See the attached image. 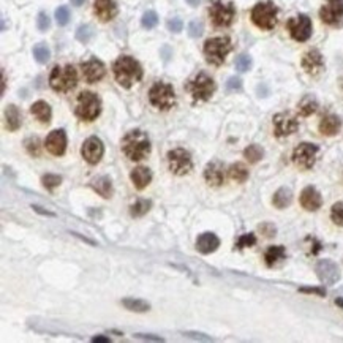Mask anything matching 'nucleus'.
Returning a JSON list of instances; mask_svg holds the SVG:
<instances>
[{
  "instance_id": "nucleus-1",
  "label": "nucleus",
  "mask_w": 343,
  "mask_h": 343,
  "mask_svg": "<svg viewBox=\"0 0 343 343\" xmlns=\"http://www.w3.org/2000/svg\"><path fill=\"white\" fill-rule=\"evenodd\" d=\"M112 72L116 81L125 89H130L135 82L141 81V78H143V68H141L139 62L130 55H122L117 59L112 65Z\"/></svg>"
},
{
  "instance_id": "nucleus-2",
  "label": "nucleus",
  "mask_w": 343,
  "mask_h": 343,
  "mask_svg": "<svg viewBox=\"0 0 343 343\" xmlns=\"http://www.w3.org/2000/svg\"><path fill=\"white\" fill-rule=\"evenodd\" d=\"M122 150L125 155L133 161L146 158L150 152L149 136L144 132H141V130H132V132H128L122 139Z\"/></svg>"
},
{
  "instance_id": "nucleus-3",
  "label": "nucleus",
  "mask_w": 343,
  "mask_h": 343,
  "mask_svg": "<svg viewBox=\"0 0 343 343\" xmlns=\"http://www.w3.org/2000/svg\"><path fill=\"white\" fill-rule=\"evenodd\" d=\"M78 84V72L73 65L55 67L49 76V86L55 92H70Z\"/></svg>"
},
{
  "instance_id": "nucleus-4",
  "label": "nucleus",
  "mask_w": 343,
  "mask_h": 343,
  "mask_svg": "<svg viewBox=\"0 0 343 343\" xmlns=\"http://www.w3.org/2000/svg\"><path fill=\"white\" fill-rule=\"evenodd\" d=\"M233 49V43L228 37H215L209 38L204 43V55L206 61L212 65H221L224 62V59Z\"/></svg>"
},
{
  "instance_id": "nucleus-5",
  "label": "nucleus",
  "mask_w": 343,
  "mask_h": 343,
  "mask_svg": "<svg viewBox=\"0 0 343 343\" xmlns=\"http://www.w3.org/2000/svg\"><path fill=\"white\" fill-rule=\"evenodd\" d=\"M100 111H101V103H100V98L95 95V93L89 92V90H84V92L79 93L75 112L81 121L90 122L93 119H97Z\"/></svg>"
},
{
  "instance_id": "nucleus-6",
  "label": "nucleus",
  "mask_w": 343,
  "mask_h": 343,
  "mask_svg": "<svg viewBox=\"0 0 343 343\" xmlns=\"http://www.w3.org/2000/svg\"><path fill=\"white\" fill-rule=\"evenodd\" d=\"M187 90L192 93L195 101H206L215 92V82L207 73H198L193 79L187 82Z\"/></svg>"
},
{
  "instance_id": "nucleus-7",
  "label": "nucleus",
  "mask_w": 343,
  "mask_h": 343,
  "mask_svg": "<svg viewBox=\"0 0 343 343\" xmlns=\"http://www.w3.org/2000/svg\"><path fill=\"white\" fill-rule=\"evenodd\" d=\"M278 10L272 2H259L252 10L253 24L263 30H272L277 24Z\"/></svg>"
},
{
  "instance_id": "nucleus-8",
  "label": "nucleus",
  "mask_w": 343,
  "mask_h": 343,
  "mask_svg": "<svg viewBox=\"0 0 343 343\" xmlns=\"http://www.w3.org/2000/svg\"><path fill=\"white\" fill-rule=\"evenodd\" d=\"M149 101L152 103V106L163 111L173 108L176 103V93L173 86L166 84V82H155L149 90Z\"/></svg>"
},
{
  "instance_id": "nucleus-9",
  "label": "nucleus",
  "mask_w": 343,
  "mask_h": 343,
  "mask_svg": "<svg viewBox=\"0 0 343 343\" xmlns=\"http://www.w3.org/2000/svg\"><path fill=\"white\" fill-rule=\"evenodd\" d=\"M236 15V8L231 2H223V0H212L209 7V16L212 24L217 27H228Z\"/></svg>"
},
{
  "instance_id": "nucleus-10",
  "label": "nucleus",
  "mask_w": 343,
  "mask_h": 343,
  "mask_svg": "<svg viewBox=\"0 0 343 343\" xmlns=\"http://www.w3.org/2000/svg\"><path fill=\"white\" fill-rule=\"evenodd\" d=\"M169 171L176 176H185L193 169V160L190 152L185 149H174L168 152Z\"/></svg>"
},
{
  "instance_id": "nucleus-11",
  "label": "nucleus",
  "mask_w": 343,
  "mask_h": 343,
  "mask_svg": "<svg viewBox=\"0 0 343 343\" xmlns=\"http://www.w3.org/2000/svg\"><path fill=\"white\" fill-rule=\"evenodd\" d=\"M319 147L312 143H301L293 152V161L301 169H312L316 161Z\"/></svg>"
},
{
  "instance_id": "nucleus-12",
  "label": "nucleus",
  "mask_w": 343,
  "mask_h": 343,
  "mask_svg": "<svg viewBox=\"0 0 343 343\" xmlns=\"http://www.w3.org/2000/svg\"><path fill=\"white\" fill-rule=\"evenodd\" d=\"M287 27L291 33V37L296 41H307L312 35V21L309 16L299 15L296 18H291L287 22Z\"/></svg>"
},
{
  "instance_id": "nucleus-13",
  "label": "nucleus",
  "mask_w": 343,
  "mask_h": 343,
  "mask_svg": "<svg viewBox=\"0 0 343 343\" xmlns=\"http://www.w3.org/2000/svg\"><path fill=\"white\" fill-rule=\"evenodd\" d=\"M272 124H274V135L277 138L290 136V135L298 132V128H299L298 119H296L294 116H291L290 112L275 114L274 119H272Z\"/></svg>"
},
{
  "instance_id": "nucleus-14",
  "label": "nucleus",
  "mask_w": 343,
  "mask_h": 343,
  "mask_svg": "<svg viewBox=\"0 0 343 343\" xmlns=\"http://www.w3.org/2000/svg\"><path fill=\"white\" fill-rule=\"evenodd\" d=\"M315 270L318 278L321 280V283H324V285H335L340 280V270L337 264L334 261H330V259H319L315 266Z\"/></svg>"
},
{
  "instance_id": "nucleus-15",
  "label": "nucleus",
  "mask_w": 343,
  "mask_h": 343,
  "mask_svg": "<svg viewBox=\"0 0 343 343\" xmlns=\"http://www.w3.org/2000/svg\"><path fill=\"white\" fill-rule=\"evenodd\" d=\"M104 153V146L101 139L97 136H90L84 141V144L81 147V155L90 164H97Z\"/></svg>"
},
{
  "instance_id": "nucleus-16",
  "label": "nucleus",
  "mask_w": 343,
  "mask_h": 343,
  "mask_svg": "<svg viewBox=\"0 0 343 343\" xmlns=\"http://www.w3.org/2000/svg\"><path fill=\"white\" fill-rule=\"evenodd\" d=\"M319 18L324 24H337L343 18V0H326V4L319 11Z\"/></svg>"
},
{
  "instance_id": "nucleus-17",
  "label": "nucleus",
  "mask_w": 343,
  "mask_h": 343,
  "mask_svg": "<svg viewBox=\"0 0 343 343\" xmlns=\"http://www.w3.org/2000/svg\"><path fill=\"white\" fill-rule=\"evenodd\" d=\"M302 68L305 70V73H309L312 76H316L323 72L324 68V59L318 49H310L307 51L302 57Z\"/></svg>"
},
{
  "instance_id": "nucleus-18",
  "label": "nucleus",
  "mask_w": 343,
  "mask_h": 343,
  "mask_svg": "<svg viewBox=\"0 0 343 343\" xmlns=\"http://www.w3.org/2000/svg\"><path fill=\"white\" fill-rule=\"evenodd\" d=\"M44 146L52 155H55V157L64 155L65 149H67V135L64 130H54V132H51L48 135V138H46Z\"/></svg>"
},
{
  "instance_id": "nucleus-19",
  "label": "nucleus",
  "mask_w": 343,
  "mask_h": 343,
  "mask_svg": "<svg viewBox=\"0 0 343 343\" xmlns=\"http://www.w3.org/2000/svg\"><path fill=\"white\" fill-rule=\"evenodd\" d=\"M81 68H82V75H84L86 81L90 82V84L100 81L104 76V73H106L104 64L101 61H98V59H95V57H92L90 61L82 64Z\"/></svg>"
},
{
  "instance_id": "nucleus-20",
  "label": "nucleus",
  "mask_w": 343,
  "mask_h": 343,
  "mask_svg": "<svg viewBox=\"0 0 343 343\" xmlns=\"http://www.w3.org/2000/svg\"><path fill=\"white\" fill-rule=\"evenodd\" d=\"M301 206L309 210V212H313V210H318L319 207H321L323 204V198H321V193H319L315 187H305L304 190L301 192Z\"/></svg>"
},
{
  "instance_id": "nucleus-21",
  "label": "nucleus",
  "mask_w": 343,
  "mask_h": 343,
  "mask_svg": "<svg viewBox=\"0 0 343 343\" xmlns=\"http://www.w3.org/2000/svg\"><path fill=\"white\" fill-rule=\"evenodd\" d=\"M204 179L212 187H220L224 182V166L221 161H210L204 169Z\"/></svg>"
},
{
  "instance_id": "nucleus-22",
  "label": "nucleus",
  "mask_w": 343,
  "mask_h": 343,
  "mask_svg": "<svg viewBox=\"0 0 343 343\" xmlns=\"http://www.w3.org/2000/svg\"><path fill=\"white\" fill-rule=\"evenodd\" d=\"M93 11L100 21L108 22L117 16V5L114 0H95L93 2Z\"/></svg>"
},
{
  "instance_id": "nucleus-23",
  "label": "nucleus",
  "mask_w": 343,
  "mask_h": 343,
  "mask_svg": "<svg viewBox=\"0 0 343 343\" xmlns=\"http://www.w3.org/2000/svg\"><path fill=\"white\" fill-rule=\"evenodd\" d=\"M218 247H220V239L214 233H203L199 234V238L196 239V250L203 255L214 253Z\"/></svg>"
},
{
  "instance_id": "nucleus-24",
  "label": "nucleus",
  "mask_w": 343,
  "mask_h": 343,
  "mask_svg": "<svg viewBox=\"0 0 343 343\" xmlns=\"http://www.w3.org/2000/svg\"><path fill=\"white\" fill-rule=\"evenodd\" d=\"M340 128H341V121L335 114H326L321 119V122H319V132H321L324 136L337 135Z\"/></svg>"
},
{
  "instance_id": "nucleus-25",
  "label": "nucleus",
  "mask_w": 343,
  "mask_h": 343,
  "mask_svg": "<svg viewBox=\"0 0 343 343\" xmlns=\"http://www.w3.org/2000/svg\"><path fill=\"white\" fill-rule=\"evenodd\" d=\"M130 177H132V182L135 184V187L138 188V190H143V188H146L150 181H152V173L149 168H144V166H138L132 171V174H130Z\"/></svg>"
},
{
  "instance_id": "nucleus-26",
  "label": "nucleus",
  "mask_w": 343,
  "mask_h": 343,
  "mask_svg": "<svg viewBox=\"0 0 343 343\" xmlns=\"http://www.w3.org/2000/svg\"><path fill=\"white\" fill-rule=\"evenodd\" d=\"M30 112L37 117V119L41 122V124H49L51 122V117H52V111H51V106L40 100V101H35L32 106H30Z\"/></svg>"
},
{
  "instance_id": "nucleus-27",
  "label": "nucleus",
  "mask_w": 343,
  "mask_h": 343,
  "mask_svg": "<svg viewBox=\"0 0 343 343\" xmlns=\"http://www.w3.org/2000/svg\"><path fill=\"white\" fill-rule=\"evenodd\" d=\"M285 256H287V252H285V247H283V245H272V247L267 248L266 253H264L266 264L269 267L275 266L278 261L285 259Z\"/></svg>"
},
{
  "instance_id": "nucleus-28",
  "label": "nucleus",
  "mask_w": 343,
  "mask_h": 343,
  "mask_svg": "<svg viewBox=\"0 0 343 343\" xmlns=\"http://www.w3.org/2000/svg\"><path fill=\"white\" fill-rule=\"evenodd\" d=\"M90 185H92V188L100 196H103V198H111V195H112V184H111V179H109L108 176L97 177V179L93 181Z\"/></svg>"
},
{
  "instance_id": "nucleus-29",
  "label": "nucleus",
  "mask_w": 343,
  "mask_h": 343,
  "mask_svg": "<svg viewBox=\"0 0 343 343\" xmlns=\"http://www.w3.org/2000/svg\"><path fill=\"white\" fill-rule=\"evenodd\" d=\"M5 121H7V128L10 130V132H16V130H19V127H21V114H19V109L16 108L15 104L7 106Z\"/></svg>"
},
{
  "instance_id": "nucleus-30",
  "label": "nucleus",
  "mask_w": 343,
  "mask_h": 343,
  "mask_svg": "<svg viewBox=\"0 0 343 343\" xmlns=\"http://www.w3.org/2000/svg\"><path fill=\"white\" fill-rule=\"evenodd\" d=\"M291 199H293V193H291L290 188L281 187L275 192L274 198H272V203H274V206L277 209H285L291 204Z\"/></svg>"
},
{
  "instance_id": "nucleus-31",
  "label": "nucleus",
  "mask_w": 343,
  "mask_h": 343,
  "mask_svg": "<svg viewBox=\"0 0 343 343\" xmlns=\"http://www.w3.org/2000/svg\"><path fill=\"white\" fill-rule=\"evenodd\" d=\"M316 109H318V101H316V98L313 95H305L298 104V112L302 117L312 116L313 112H316Z\"/></svg>"
},
{
  "instance_id": "nucleus-32",
  "label": "nucleus",
  "mask_w": 343,
  "mask_h": 343,
  "mask_svg": "<svg viewBox=\"0 0 343 343\" xmlns=\"http://www.w3.org/2000/svg\"><path fill=\"white\" fill-rule=\"evenodd\" d=\"M228 174H230V177L233 181L239 182V184H242V182H245L248 179V169H247L245 164H242V163L231 164L230 169H228Z\"/></svg>"
},
{
  "instance_id": "nucleus-33",
  "label": "nucleus",
  "mask_w": 343,
  "mask_h": 343,
  "mask_svg": "<svg viewBox=\"0 0 343 343\" xmlns=\"http://www.w3.org/2000/svg\"><path fill=\"white\" fill-rule=\"evenodd\" d=\"M122 305L125 307L127 310L130 312H138V313H143V312H147L150 309V305L143 301V299H135V298H127L122 301Z\"/></svg>"
},
{
  "instance_id": "nucleus-34",
  "label": "nucleus",
  "mask_w": 343,
  "mask_h": 343,
  "mask_svg": "<svg viewBox=\"0 0 343 343\" xmlns=\"http://www.w3.org/2000/svg\"><path fill=\"white\" fill-rule=\"evenodd\" d=\"M33 57L38 64H46L51 59V51L44 43H38L33 46Z\"/></svg>"
},
{
  "instance_id": "nucleus-35",
  "label": "nucleus",
  "mask_w": 343,
  "mask_h": 343,
  "mask_svg": "<svg viewBox=\"0 0 343 343\" xmlns=\"http://www.w3.org/2000/svg\"><path fill=\"white\" fill-rule=\"evenodd\" d=\"M150 207H152V203L149 199H138L136 203L130 207V214H132V217H143L150 210Z\"/></svg>"
},
{
  "instance_id": "nucleus-36",
  "label": "nucleus",
  "mask_w": 343,
  "mask_h": 343,
  "mask_svg": "<svg viewBox=\"0 0 343 343\" xmlns=\"http://www.w3.org/2000/svg\"><path fill=\"white\" fill-rule=\"evenodd\" d=\"M263 155H264V150H263L261 146H258V144H252L244 150V157L250 163H258L263 158Z\"/></svg>"
},
{
  "instance_id": "nucleus-37",
  "label": "nucleus",
  "mask_w": 343,
  "mask_h": 343,
  "mask_svg": "<svg viewBox=\"0 0 343 343\" xmlns=\"http://www.w3.org/2000/svg\"><path fill=\"white\" fill-rule=\"evenodd\" d=\"M93 37V29L89 26V24H82L78 27L76 30V38L81 41V43H89Z\"/></svg>"
},
{
  "instance_id": "nucleus-38",
  "label": "nucleus",
  "mask_w": 343,
  "mask_h": 343,
  "mask_svg": "<svg viewBox=\"0 0 343 343\" xmlns=\"http://www.w3.org/2000/svg\"><path fill=\"white\" fill-rule=\"evenodd\" d=\"M330 218H332L337 226H343V201L332 206V209H330Z\"/></svg>"
},
{
  "instance_id": "nucleus-39",
  "label": "nucleus",
  "mask_w": 343,
  "mask_h": 343,
  "mask_svg": "<svg viewBox=\"0 0 343 343\" xmlns=\"http://www.w3.org/2000/svg\"><path fill=\"white\" fill-rule=\"evenodd\" d=\"M41 182H43V185H44L46 188H48V190H54L55 187L61 185L62 177H61V176H57V174H44V176L41 177Z\"/></svg>"
},
{
  "instance_id": "nucleus-40",
  "label": "nucleus",
  "mask_w": 343,
  "mask_h": 343,
  "mask_svg": "<svg viewBox=\"0 0 343 343\" xmlns=\"http://www.w3.org/2000/svg\"><path fill=\"white\" fill-rule=\"evenodd\" d=\"M141 24L146 29H153L158 24V16L155 11H146L143 15V19H141Z\"/></svg>"
},
{
  "instance_id": "nucleus-41",
  "label": "nucleus",
  "mask_w": 343,
  "mask_h": 343,
  "mask_svg": "<svg viewBox=\"0 0 343 343\" xmlns=\"http://www.w3.org/2000/svg\"><path fill=\"white\" fill-rule=\"evenodd\" d=\"M236 68H238V72H241V73L248 72V70L252 68V59H250V55L241 54L238 59H236Z\"/></svg>"
},
{
  "instance_id": "nucleus-42",
  "label": "nucleus",
  "mask_w": 343,
  "mask_h": 343,
  "mask_svg": "<svg viewBox=\"0 0 343 343\" xmlns=\"http://www.w3.org/2000/svg\"><path fill=\"white\" fill-rule=\"evenodd\" d=\"M256 244V238H255V234H242L241 238L238 239V242H236V248L238 250H242V248L245 247H253Z\"/></svg>"
},
{
  "instance_id": "nucleus-43",
  "label": "nucleus",
  "mask_w": 343,
  "mask_h": 343,
  "mask_svg": "<svg viewBox=\"0 0 343 343\" xmlns=\"http://www.w3.org/2000/svg\"><path fill=\"white\" fill-rule=\"evenodd\" d=\"M204 32V26H203V22L198 21V19H193L190 24H188V35H190L192 38H198L201 37Z\"/></svg>"
},
{
  "instance_id": "nucleus-44",
  "label": "nucleus",
  "mask_w": 343,
  "mask_h": 343,
  "mask_svg": "<svg viewBox=\"0 0 343 343\" xmlns=\"http://www.w3.org/2000/svg\"><path fill=\"white\" fill-rule=\"evenodd\" d=\"M55 21L59 26H67L70 21V10L68 7H59L55 10Z\"/></svg>"
},
{
  "instance_id": "nucleus-45",
  "label": "nucleus",
  "mask_w": 343,
  "mask_h": 343,
  "mask_svg": "<svg viewBox=\"0 0 343 343\" xmlns=\"http://www.w3.org/2000/svg\"><path fill=\"white\" fill-rule=\"evenodd\" d=\"M26 149L30 155L38 157L40 155V139L38 138H29L26 141Z\"/></svg>"
},
{
  "instance_id": "nucleus-46",
  "label": "nucleus",
  "mask_w": 343,
  "mask_h": 343,
  "mask_svg": "<svg viewBox=\"0 0 343 343\" xmlns=\"http://www.w3.org/2000/svg\"><path fill=\"white\" fill-rule=\"evenodd\" d=\"M37 27H38L40 32H46L51 27V19H49L48 15L44 13V11H41V13L38 15V18H37Z\"/></svg>"
},
{
  "instance_id": "nucleus-47",
  "label": "nucleus",
  "mask_w": 343,
  "mask_h": 343,
  "mask_svg": "<svg viewBox=\"0 0 343 343\" xmlns=\"http://www.w3.org/2000/svg\"><path fill=\"white\" fill-rule=\"evenodd\" d=\"M259 231H261L266 238H274L277 233V228L272 223H263V224H259Z\"/></svg>"
},
{
  "instance_id": "nucleus-48",
  "label": "nucleus",
  "mask_w": 343,
  "mask_h": 343,
  "mask_svg": "<svg viewBox=\"0 0 343 343\" xmlns=\"http://www.w3.org/2000/svg\"><path fill=\"white\" fill-rule=\"evenodd\" d=\"M226 89H228L230 92L241 90V89H242V81H241V78H236V76L230 78L228 82H226Z\"/></svg>"
},
{
  "instance_id": "nucleus-49",
  "label": "nucleus",
  "mask_w": 343,
  "mask_h": 343,
  "mask_svg": "<svg viewBox=\"0 0 343 343\" xmlns=\"http://www.w3.org/2000/svg\"><path fill=\"white\" fill-rule=\"evenodd\" d=\"M182 27H184V22L179 18H171L168 21V29L174 33H179L182 30Z\"/></svg>"
},
{
  "instance_id": "nucleus-50",
  "label": "nucleus",
  "mask_w": 343,
  "mask_h": 343,
  "mask_svg": "<svg viewBox=\"0 0 343 343\" xmlns=\"http://www.w3.org/2000/svg\"><path fill=\"white\" fill-rule=\"evenodd\" d=\"M136 338H143V340H152V341H163L161 337H155L152 334H135Z\"/></svg>"
},
{
  "instance_id": "nucleus-51",
  "label": "nucleus",
  "mask_w": 343,
  "mask_h": 343,
  "mask_svg": "<svg viewBox=\"0 0 343 343\" xmlns=\"http://www.w3.org/2000/svg\"><path fill=\"white\" fill-rule=\"evenodd\" d=\"M301 293H312V294H318V296H324L326 291L323 288H301Z\"/></svg>"
},
{
  "instance_id": "nucleus-52",
  "label": "nucleus",
  "mask_w": 343,
  "mask_h": 343,
  "mask_svg": "<svg viewBox=\"0 0 343 343\" xmlns=\"http://www.w3.org/2000/svg\"><path fill=\"white\" fill-rule=\"evenodd\" d=\"M184 335L190 337V338H196V340H204V341H209L210 338L206 337L204 334H198V332H184Z\"/></svg>"
},
{
  "instance_id": "nucleus-53",
  "label": "nucleus",
  "mask_w": 343,
  "mask_h": 343,
  "mask_svg": "<svg viewBox=\"0 0 343 343\" xmlns=\"http://www.w3.org/2000/svg\"><path fill=\"white\" fill-rule=\"evenodd\" d=\"M32 209H33L35 212H38V214H41V215H48V217H54V214H52V212H49V210H44V209H41L40 206H32Z\"/></svg>"
},
{
  "instance_id": "nucleus-54",
  "label": "nucleus",
  "mask_w": 343,
  "mask_h": 343,
  "mask_svg": "<svg viewBox=\"0 0 343 343\" xmlns=\"http://www.w3.org/2000/svg\"><path fill=\"white\" fill-rule=\"evenodd\" d=\"M93 343H109V338L108 337H103V335H97L92 338Z\"/></svg>"
},
{
  "instance_id": "nucleus-55",
  "label": "nucleus",
  "mask_w": 343,
  "mask_h": 343,
  "mask_svg": "<svg viewBox=\"0 0 343 343\" xmlns=\"http://www.w3.org/2000/svg\"><path fill=\"white\" fill-rule=\"evenodd\" d=\"M72 234H73V236H76V238H79V239H82L84 242L90 244V245H95V242H93V241H90V239H87V238H82V236H81V234H78V233H72Z\"/></svg>"
},
{
  "instance_id": "nucleus-56",
  "label": "nucleus",
  "mask_w": 343,
  "mask_h": 343,
  "mask_svg": "<svg viewBox=\"0 0 343 343\" xmlns=\"http://www.w3.org/2000/svg\"><path fill=\"white\" fill-rule=\"evenodd\" d=\"M187 4L190 5V7H198L199 4V0H187Z\"/></svg>"
},
{
  "instance_id": "nucleus-57",
  "label": "nucleus",
  "mask_w": 343,
  "mask_h": 343,
  "mask_svg": "<svg viewBox=\"0 0 343 343\" xmlns=\"http://www.w3.org/2000/svg\"><path fill=\"white\" fill-rule=\"evenodd\" d=\"M84 2H86V0H72V4H73L75 7H81Z\"/></svg>"
},
{
  "instance_id": "nucleus-58",
  "label": "nucleus",
  "mask_w": 343,
  "mask_h": 343,
  "mask_svg": "<svg viewBox=\"0 0 343 343\" xmlns=\"http://www.w3.org/2000/svg\"><path fill=\"white\" fill-rule=\"evenodd\" d=\"M335 304H337V305L340 307V309L343 310V298H337V299H335Z\"/></svg>"
},
{
  "instance_id": "nucleus-59",
  "label": "nucleus",
  "mask_w": 343,
  "mask_h": 343,
  "mask_svg": "<svg viewBox=\"0 0 343 343\" xmlns=\"http://www.w3.org/2000/svg\"><path fill=\"white\" fill-rule=\"evenodd\" d=\"M4 92H5V73L2 72V95H4Z\"/></svg>"
},
{
  "instance_id": "nucleus-60",
  "label": "nucleus",
  "mask_w": 343,
  "mask_h": 343,
  "mask_svg": "<svg viewBox=\"0 0 343 343\" xmlns=\"http://www.w3.org/2000/svg\"><path fill=\"white\" fill-rule=\"evenodd\" d=\"M341 86H343V82H341Z\"/></svg>"
}]
</instances>
